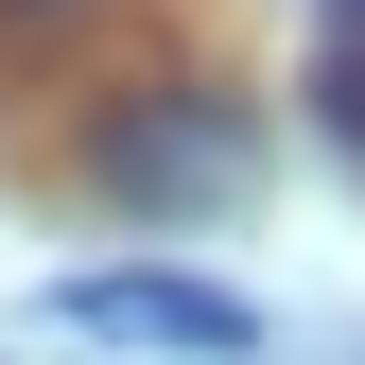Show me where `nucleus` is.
I'll use <instances>...</instances> for the list:
<instances>
[{
	"instance_id": "nucleus-1",
	"label": "nucleus",
	"mask_w": 365,
	"mask_h": 365,
	"mask_svg": "<svg viewBox=\"0 0 365 365\" xmlns=\"http://www.w3.org/2000/svg\"><path fill=\"white\" fill-rule=\"evenodd\" d=\"M70 313L122 331V348H192V365H244L261 348V313L209 296V279H174V261H105V279H70Z\"/></svg>"
},
{
	"instance_id": "nucleus-3",
	"label": "nucleus",
	"mask_w": 365,
	"mask_h": 365,
	"mask_svg": "<svg viewBox=\"0 0 365 365\" xmlns=\"http://www.w3.org/2000/svg\"><path fill=\"white\" fill-rule=\"evenodd\" d=\"M313 122L365 140V0H313Z\"/></svg>"
},
{
	"instance_id": "nucleus-2",
	"label": "nucleus",
	"mask_w": 365,
	"mask_h": 365,
	"mask_svg": "<svg viewBox=\"0 0 365 365\" xmlns=\"http://www.w3.org/2000/svg\"><path fill=\"white\" fill-rule=\"evenodd\" d=\"M226 140H244L226 105H122L105 122V174H122V192H226V174H244Z\"/></svg>"
},
{
	"instance_id": "nucleus-4",
	"label": "nucleus",
	"mask_w": 365,
	"mask_h": 365,
	"mask_svg": "<svg viewBox=\"0 0 365 365\" xmlns=\"http://www.w3.org/2000/svg\"><path fill=\"white\" fill-rule=\"evenodd\" d=\"M0 18H70V0H0Z\"/></svg>"
}]
</instances>
